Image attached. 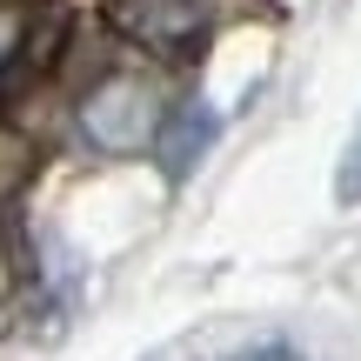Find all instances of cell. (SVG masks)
<instances>
[{
  "instance_id": "obj_1",
  "label": "cell",
  "mask_w": 361,
  "mask_h": 361,
  "mask_svg": "<svg viewBox=\"0 0 361 361\" xmlns=\"http://www.w3.org/2000/svg\"><path fill=\"white\" fill-rule=\"evenodd\" d=\"M161 128V101L141 74H107L101 87L80 101V134L101 154H141Z\"/></svg>"
},
{
  "instance_id": "obj_5",
  "label": "cell",
  "mask_w": 361,
  "mask_h": 361,
  "mask_svg": "<svg viewBox=\"0 0 361 361\" xmlns=\"http://www.w3.org/2000/svg\"><path fill=\"white\" fill-rule=\"evenodd\" d=\"M20 34H27V13L13 7V0H0V67L20 54Z\"/></svg>"
},
{
  "instance_id": "obj_7",
  "label": "cell",
  "mask_w": 361,
  "mask_h": 361,
  "mask_svg": "<svg viewBox=\"0 0 361 361\" xmlns=\"http://www.w3.org/2000/svg\"><path fill=\"white\" fill-rule=\"evenodd\" d=\"M7 295H13V255H7V241H0V308H7Z\"/></svg>"
},
{
  "instance_id": "obj_2",
  "label": "cell",
  "mask_w": 361,
  "mask_h": 361,
  "mask_svg": "<svg viewBox=\"0 0 361 361\" xmlns=\"http://www.w3.org/2000/svg\"><path fill=\"white\" fill-rule=\"evenodd\" d=\"M107 13H114V27L128 40H141L154 54H194L207 40L201 0H107Z\"/></svg>"
},
{
  "instance_id": "obj_4",
  "label": "cell",
  "mask_w": 361,
  "mask_h": 361,
  "mask_svg": "<svg viewBox=\"0 0 361 361\" xmlns=\"http://www.w3.org/2000/svg\"><path fill=\"white\" fill-rule=\"evenodd\" d=\"M335 201L341 207H361V121H355L348 154H341V168H335Z\"/></svg>"
},
{
  "instance_id": "obj_3",
  "label": "cell",
  "mask_w": 361,
  "mask_h": 361,
  "mask_svg": "<svg viewBox=\"0 0 361 361\" xmlns=\"http://www.w3.org/2000/svg\"><path fill=\"white\" fill-rule=\"evenodd\" d=\"M214 134H221V114H214V107L180 101L174 114H161V128H154V141H147V147L161 154V174H168V180H188V174L207 161Z\"/></svg>"
},
{
  "instance_id": "obj_6",
  "label": "cell",
  "mask_w": 361,
  "mask_h": 361,
  "mask_svg": "<svg viewBox=\"0 0 361 361\" xmlns=\"http://www.w3.org/2000/svg\"><path fill=\"white\" fill-rule=\"evenodd\" d=\"M241 361H301V355L288 348V341H261V348H247Z\"/></svg>"
}]
</instances>
